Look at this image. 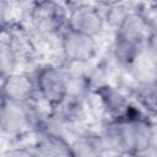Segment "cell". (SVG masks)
Instances as JSON below:
<instances>
[{
	"instance_id": "cell-1",
	"label": "cell",
	"mask_w": 157,
	"mask_h": 157,
	"mask_svg": "<svg viewBox=\"0 0 157 157\" xmlns=\"http://www.w3.org/2000/svg\"><path fill=\"white\" fill-rule=\"evenodd\" d=\"M45 115L31 101L22 103L2 98L0 109L1 134L10 137L21 136L31 129H37Z\"/></svg>"
},
{
	"instance_id": "cell-2",
	"label": "cell",
	"mask_w": 157,
	"mask_h": 157,
	"mask_svg": "<svg viewBox=\"0 0 157 157\" xmlns=\"http://www.w3.org/2000/svg\"><path fill=\"white\" fill-rule=\"evenodd\" d=\"M66 66L47 65L34 75L37 94L52 108L59 107L67 96Z\"/></svg>"
},
{
	"instance_id": "cell-3",
	"label": "cell",
	"mask_w": 157,
	"mask_h": 157,
	"mask_svg": "<svg viewBox=\"0 0 157 157\" xmlns=\"http://www.w3.org/2000/svg\"><path fill=\"white\" fill-rule=\"evenodd\" d=\"M33 29L43 38H50L67 27V13L55 0H38L28 13Z\"/></svg>"
},
{
	"instance_id": "cell-4",
	"label": "cell",
	"mask_w": 157,
	"mask_h": 157,
	"mask_svg": "<svg viewBox=\"0 0 157 157\" xmlns=\"http://www.w3.org/2000/svg\"><path fill=\"white\" fill-rule=\"evenodd\" d=\"M126 147L129 155H148L155 144V129L152 124L132 108L129 117L123 119Z\"/></svg>"
},
{
	"instance_id": "cell-5",
	"label": "cell",
	"mask_w": 157,
	"mask_h": 157,
	"mask_svg": "<svg viewBox=\"0 0 157 157\" xmlns=\"http://www.w3.org/2000/svg\"><path fill=\"white\" fill-rule=\"evenodd\" d=\"M60 45L67 63L88 64L97 54V38L77 32L69 27L63 31L60 37Z\"/></svg>"
},
{
	"instance_id": "cell-6",
	"label": "cell",
	"mask_w": 157,
	"mask_h": 157,
	"mask_svg": "<svg viewBox=\"0 0 157 157\" xmlns=\"http://www.w3.org/2000/svg\"><path fill=\"white\" fill-rule=\"evenodd\" d=\"M67 27L97 38L104 31L105 18L96 4L82 2L71 7L67 13Z\"/></svg>"
},
{
	"instance_id": "cell-7",
	"label": "cell",
	"mask_w": 157,
	"mask_h": 157,
	"mask_svg": "<svg viewBox=\"0 0 157 157\" xmlns=\"http://www.w3.org/2000/svg\"><path fill=\"white\" fill-rule=\"evenodd\" d=\"M1 78V98L27 103L37 93L34 76L26 72L13 71Z\"/></svg>"
},
{
	"instance_id": "cell-8",
	"label": "cell",
	"mask_w": 157,
	"mask_h": 157,
	"mask_svg": "<svg viewBox=\"0 0 157 157\" xmlns=\"http://www.w3.org/2000/svg\"><path fill=\"white\" fill-rule=\"evenodd\" d=\"M93 93L109 119H124L134 108L124 92L108 83L98 86Z\"/></svg>"
},
{
	"instance_id": "cell-9",
	"label": "cell",
	"mask_w": 157,
	"mask_h": 157,
	"mask_svg": "<svg viewBox=\"0 0 157 157\" xmlns=\"http://www.w3.org/2000/svg\"><path fill=\"white\" fill-rule=\"evenodd\" d=\"M152 32L153 29L146 15L137 11H130L117 27L115 37L142 47L146 44Z\"/></svg>"
},
{
	"instance_id": "cell-10",
	"label": "cell",
	"mask_w": 157,
	"mask_h": 157,
	"mask_svg": "<svg viewBox=\"0 0 157 157\" xmlns=\"http://www.w3.org/2000/svg\"><path fill=\"white\" fill-rule=\"evenodd\" d=\"M130 76L139 85L152 83L157 80V63L144 45L126 67Z\"/></svg>"
},
{
	"instance_id": "cell-11",
	"label": "cell",
	"mask_w": 157,
	"mask_h": 157,
	"mask_svg": "<svg viewBox=\"0 0 157 157\" xmlns=\"http://www.w3.org/2000/svg\"><path fill=\"white\" fill-rule=\"evenodd\" d=\"M36 156L43 157H59V156H72L70 141L64 136L39 132L37 140L32 144Z\"/></svg>"
},
{
	"instance_id": "cell-12",
	"label": "cell",
	"mask_w": 157,
	"mask_h": 157,
	"mask_svg": "<svg viewBox=\"0 0 157 157\" xmlns=\"http://www.w3.org/2000/svg\"><path fill=\"white\" fill-rule=\"evenodd\" d=\"M99 136L107 152L128 153L123 119H109L103 124Z\"/></svg>"
},
{
	"instance_id": "cell-13",
	"label": "cell",
	"mask_w": 157,
	"mask_h": 157,
	"mask_svg": "<svg viewBox=\"0 0 157 157\" xmlns=\"http://www.w3.org/2000/svg\"><path fill=\"white\" fill-rule=\"evenodd\" d=\"M72 156H102L105 155V147L99 134L93 132H81L78 134L74 141L70 142Z\"/></svg>"
},
{
	"instance_id": "cell-14",
	"label": "cell",
	"mask_w": 157,
	"mask_h": 157,
	"mask_svg": "<svg viewBox=\"0 0 157 157\" xmlns=\"http://www.w3.org/2000/svg\"><path fill=\"white\" fill-rule=\"evenodd\" d=\"M142 47L115 37L113 47H112V54H113L114 60L126 69L128 65L134 60V58L137 55V53L140 52Z\"/></svg>"
},
{
	"instance_id": "cell-15",
	"label": "cell",
	"mask_w": 157,
	"mask_h": 157,
	"mask_svg": "<svg viewBox=\"0 0 157 157\" xmlns=\"http://www.w3.org/2000/svg\"><path fill=\"white\" fill-rule=\"evenodd\" d=\"M136 99L146 110L157 114V87L155 82L139 85V88L136 90Z\"/></svg>"
},
{
	"instance_id": "cell-16",
	"label": "cell",
	"mask_w": 157,
	"mask_h": 157,
	"mask_svg": "<svg viewBox=\"0 0 157 157\" xmlns=\"http://www.w3.org/2000/svg\"><path fill=\"white\" fill-rule=\"evenodd\" d=\"M147 52L150 53V55L155 59V61L157 63V31H153L151 33V36L148 37L146 44H145Z\"/></svg>"
},
{
	"instance_id": "cell-17",
	"label": "cell",
	"mask_w": 157,
	"mask_h": 157,
	"mask_svg": "<svg viewBox=\"0 0 157 157\" xmlns=\"http://www.w3.org/2000/svg\"><path fill=\"white\" fill-rule=\"evenodd\" d=\"M146 16H147V20H148L152 29L157 31V2L150 9V11H148V13Z\"/></svg>"
},
{
	"instance_id": "cell-18",
	"label": "cell",
	"mask_w": 157,
	"mask_h": 157,
	"mask_svg": "<svg viewBox=\"0 0 157 157\" xmlns=\"http://www.w3.org/2000/svg\"><path fill=\"white\" fill-rule=\"evenodd\" d=\"M123 0H93V2L98 6H103V7H109L117 4H120Z\"/></svg>"
},
{
	"instance_id": "cell-19",
	"label": "cell",
	"mask_w": 157,
	"mask_h": 157,
	"mask_svg": "<svg viewBox=\"0 0 157 157\" xmlns=\"http://www.w3.org/2000/svg\"><path fill=\"white\" fill-rule=\"evenodd\" d=\"M21 0H1V6H7V7H11V6H15L20 2Z\"/></svg>"
},
{
	"instance_id": "cell-20",
	"label": "cell",
	"mask_w": 157,
	"mask_h": 157,
	"mask_svg": "<svg viewBox=\"0 0 157 157\" xmlns=\"http://www.w3.org/2000/svg\"><path fill=\"white\" fill-rule=\"evenodd\" d=\"M155 85H156V87H157V80H156V81H155Z\"/></svg>"
}]
</instances>
